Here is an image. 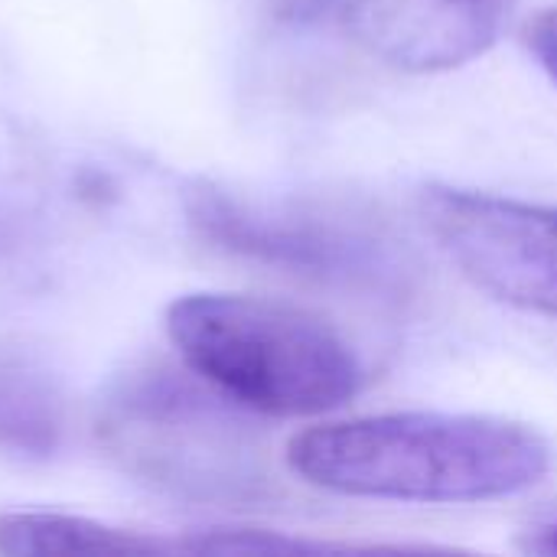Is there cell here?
<instances>
[{"label":"cell","instance_id":"ba28073f","mask_svg":"<svg viewBox=\"0 0 557 557\" xmlns=\"http://www.w3.org/2000/svg\"><path fill=\"white\" fill-rule=\"evenodd\" d=\"M525 39H529V49L535 52V59L542 62V69L555 78L557 85V7L542 10L529 23Z\"/></svg>","mask_w":557,"mask_h":557},{"label":"cell","instance_id":"8992f818","mask_svg":"<svg viewBox=\"0 0 557 557\" xmlns=\"http://www.w3.org/2000/svg\"><path fill=\"white\" fill-rule=\"evenodd\" d=\"M176 545L114 529L95 519L65 512H0L3 557H147L173 555Z\"/></svg>","mask_w":557,"mask_h":557},{"label":"cell","instance_id":"3957f363","mask_svg":"<svg viewBox=\"0 0 557 557\" xmlns=\"http://www.w3.org/2000/svg\"><path fill=\"white\" fill-rule=\"evenodd\" d=\"M186 212L193 228L215 248L287 274L369 290H392L405 277L388 238L339 215L255 206L212 186L196 189Z\"/></svg>","mask_w":557,"mask_h":557},{"label":"cell","instance_id":"6da1fadb","mask_svg":"<svg viewBox=\"0 0 557 557\" xmlns=\"http://www.w3.org/2000/svg\"><path fill=\"white\" fill-rule=\"evenodd\" d=\"M290 470L310 486L392 503H486L539 486L552 470L548 441L490 414H375L300 431Z\"/></svg>","mask_w":557,"mask_h":557},{"label":"cell","instance_id":"7a4b0ae2","mask_svg":"<svg viewBox=\"0 0 557 557\" xmlns=\"http://www.w3.org/2000/svg\"><path fill=\"white\" fill-rule=\"evenodd\" d=\"M186 369L222 398L271 418H317L362 388V362L320 317L248 294H186L166 307Z\"/></svg>","mask_w":557,"mask_h":557},{"label":"cell","instance_id":"5b68a950","mask_svg":"<svg viewBox=\"0 0 557 557\" xmlns=\"http://www.w3.org/2000/svg\"><path fill=\"white\" fill-rule=\"evenodd\" d=\"M369 55L405 72H447L483 55L512 0H284Z\"/></svg>","mask_w":557,"mask_h":557},{"label":"cell","instance_id":"52a82bcc","mask_svg":"<svg viewBox=\"0 0 557 557\" xmlns=\"http://www.w3.org/2000/svg\"><path fill=\"white\" fill-rule=\"evenodd\" d=\"M183 555H300V552H326V545L284 539L264 529H209L173 542Z\"/></svg>","mask_w":557,"mask_h":557},{"label":"cell","instance_id":"277c9868","mask_svg":"<svg viewBox=\"0 0 557 557\" xmlns=\"http://www.w3.org/2000/svg\"><path fill=\"white\" fill-rule=\"evenodd\" d=\"M421 215L447 258L490 297L557 317V209L428 186Z\"/></svg>","mask_w":557,"mask_h":557},{"label":"cell","instance_id":"9c48e42d","mask_svg":"<svg viewBox=\"0 0 557 557\" xmlns=\"http://www.w3.org/2000/svg\"><path fill=\"white\" fill-rule=\"evenodd\" d=\"M529 552H539V555H557V522L545 525L535 532V539H529Z\"/></svg>","mask_w":557,"mask_h":557}]
</instances>
